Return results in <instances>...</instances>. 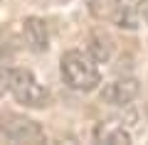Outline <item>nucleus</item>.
Segmentation results:
<instances>
[{
  "mask_svg": "<svg viewBox=\"0 0 148 145\" xmlns=\"http://www.w3.org/2000/svg\"><path fill=\"white\" fill-rule=\"evenodd\" d=\"M86 54L96 64H106L111 59V54H114V42H111V37H106L104 32H91L86 37Z\"/></svg>",
  "mask_w": 148,
  "mask_h": 145,
  "instance_id": "0eeeda50",
  "label": "nucleus"
},
{
  "mask_svg": "<svg viewBox=\"0 0 148 145\" xmlns=\"http://www.w3.org/2000/svg\"><path fill=\"white\" fill-rule=\"evenodd\" d=\"M136 12L141 17V25H148V0H136Z\"/></svg>",
  "mask_w": 148,
  "mask_h": 145,
  "instance_id": "6e6552de",
  "label": "nucleus"
},
{
  "mask_svg": "<svg viewBox=\"0 0 148 145\" xmlns=\"http://www.w3.org/2000/svg\"><path fill=\"white\" fill-rule=\"evenodd\" d=\"M94 140L96 143H104V145H131L133 143L131 133L121 123H116V120H101V123H96Z\"/></svg>",
  "mask_w": 148,
  "mask_h": 145,
  "instance_id": "423d86ee",
  "label": "nucleus"
},
{
  "mask_svg": "<svg viewBox=\"0 0 148 145\" xmlns=\"http://www.w3.org/2000/svg\"><path fill=\"white\" fill-rule=\"evenodd\" d=\"M22 37H25L27 49L35 54H45L49 49V32H47V22L42 17H25Z\"/></svg>",
  "mask_w": 148,
  "mask_h": 145,
  "instance_id": "39448f33",
  "label": "nucleus"
},
{
  "mask_svg": "<svg viewBox=\"0 0 148 145\" xmlns=\"http://www.w3.org/2000/svg\"><path fill=\"white\" fill-rule=\"evenodd\" d=\"M0 133L12 143H27V145H40L47 140L42 125L35 118L22 113H3L0 116Z\"/></svg>",
  "mask_w": 148,
  "mask_h": 145,
  "instance_id": "7ed1b4c3",
  "label": "nucleus"
},
{
  "mask_svg": "<svg viewBox=\"0 0 148 145\" xmlns=\"http://www.w3.org/2000/svg\"><path fill=\"white\" fill-rule=\"evenodd\" d=\"M5 86L12 93V99L25 108H45L49 103V93L42 84L37 81V76L30 69L12 67L5 74Z\"/></svg>",
  "mask_w": 148,
  "mask_h": 145,
  "instance_id": "f03ea898",
  "label": "nucleus"
},
{
  "mask_svg": "<svg viewBox=\"0 0 148 145\" xmlns=\"http://www.w3.org/2000/svg\"><path fill=\"white\" fill-rule=\"evenodd\" d=\"M59 74H62V81L72 91H79V93L96 91L101 84L99 64L82 49H67L59 57Z\"/></svg>",
  "mask_w": 148,
  "mask_h": 145,
  "instance_id": "f257e3e1",
  "label": "nucleus"
},
{
  "mask_svg": "<svg viewBox=\"0 0 148 145\" xmlns=\"http://www.w3.org/2000/svg\"><path fill=\"white\" fill-rule=\"evenodd\" d=\"M138 91H141L138 79L121 76V79H114V81L104 84V88H101V101L109 103V106H128V103L136 101Z\"/></svg>",
  "mask_w": 148,
  "mask_h": 145,
  "instance_id": "20e7f679",
  "label": "nucleus"
}]
</instances>
